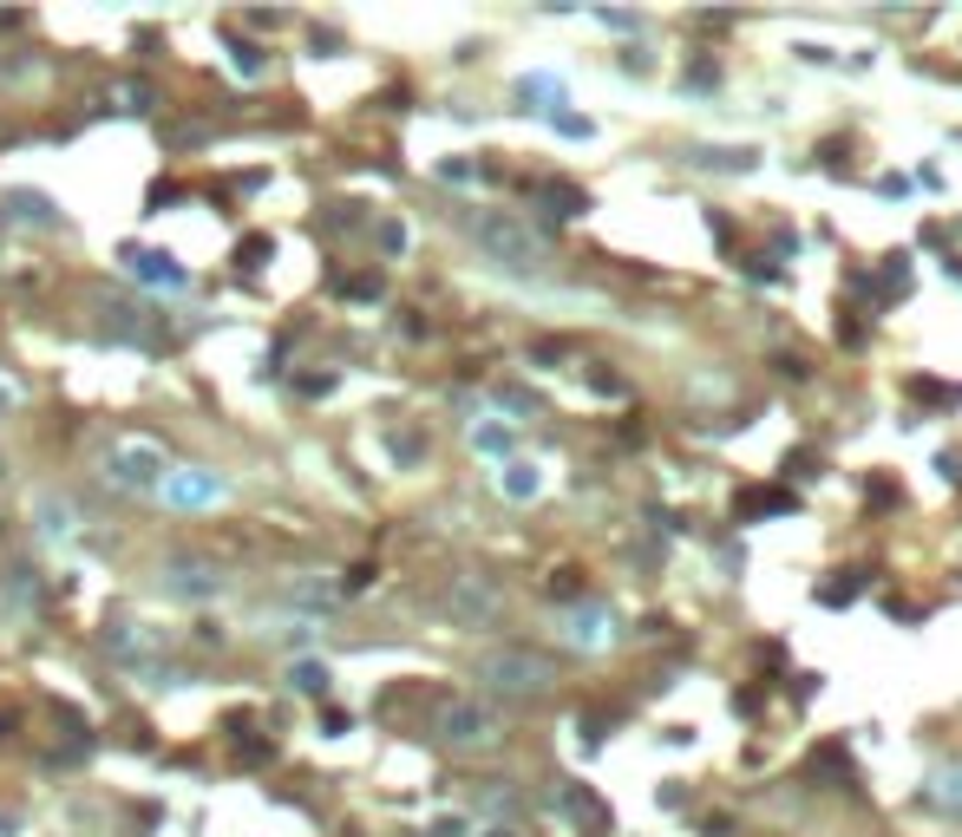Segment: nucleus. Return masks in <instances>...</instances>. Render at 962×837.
Here are the masks:
<instances>
[{
	"label": "nucleus",
	"instance_id": "16",
	"mask_svg": "<svg viewBox=\"0 0 962 837\" xmlns=\"http://www.w3.org/2000/svg\"><path fill=\"white\" fill-rule=\"evenodd\" d=\"M570 635H577V642H590V648H596V642H603V635H609V629H603V609H590V615H577V629H570Z\"/></svg>",
	"mask_w": 962,
	"mask_h": 837
},
{
	"label": "nucleus",
	"instance_id": "17",
	"mask_svg": "<svg viewBox=\"0 0 962 837\" xmlns=\"http://www.w3.org/2000/svg\"><path fill=\"white\" fill-rule=\"evenodd\" d=\"M504 491H511V498H531V491H537V471H531V465H511Z\"/></svg>",
	"mask_w": 962,
	"mask_h": 837
},
{
	"label": "nucleus",
	"instance_id": "8",
	"mask_svg": "<svg viewBox=\"0 0 962 837\" xmlns=\"http://www.w3.org/2000/svg\"><path fill=\"white\" fill-rule=\"evenodd\" d=\"M446 609H452V622H459V629H478V622H491V615H498V589H491V583H478V576H465V583L452 589V602H446Z\"/></svg>",
	"mask_w": 962,
	"mask_h": 837
},
{
	"label": "nucleus",
	"instance_id": "15",
	"mask_svg": "<svg viewBox=\"0 0 962 837\" xmlns=\"http://www.w3.org/2000/svg\"><path fill=\"white\" fill-rule=\"evenodd\" d=\"M269 255H275V242H269V236H242V242H236V262H242V268H262Z\"/></svg>",
	"mask_w": 962,
	"mask_h": 837
},
{
	"label": "nucleus",
	"instance_id": "11",
	"mask_svg": "<svg viewBox=\"0 0 962 837\" xmlns=\"http://www.w3.org/2000/svg\"><path fill=\"white\" fill-rule=\"evenodd\" d=\"M7 210H13L20 223H33V229H52V223H59V210H52L39 190H13V196H7Z\"/></svg>",
	"mask_w": 962,
	"mask_h": 837
},
{
	"label": "nucleus",
	"instance_id": "4",
	"mask_svg": "<svg viewBox=\"0 0 962 837\" xmlns=\"http://www.w3.org/2000/svg\"><path fill=\"white\" fill-rule=\"evenodd\" d=\"M439 740L452 753H485V746H498V714L478 707V701H446L439 707Z\"/></svg>",
	"mask_w": 962,
	"mask_h": 837
},
{
	"label": "nucleus",
	"instance_id": "20",
	"mask_svg": "<svg viewBox=\"0 0 962 837\" xmlns=\"http://www.w3.org/2000/svg\"><path fill=\"white\" fill-rule=\"evenodd\" d=\"M236 72H262V52L256 46H236Z\"/></svg>",
	"mask_w": 962,
	"mask_h": 837
},
{
	"label": "nucleus",
	"instance_id": "1",
	"mask_svg": "<svg viewBox=\"0 0 962 837\" xmlns=\"http://www.w3.org/2000/svg\"><path fill=\"white\" fill-rule=\"evenodd\" d=\"M550 681H557V668L531 648H491L478 661V687L498 701H537V694H550Z\"/></svg>",
	"mask_w": 962,
	"mask_h": 837
},
{
	"label": "nucleus",
	"instance_id": "5",
	"mask_svg": "<svg viewBox=\"0 0 962 837\" xmlns=\"http://www.w3.org/2000/svg\"><path fill=\"white\" fill-rule=\"evenodd\" d=\"M157 589H164L170 602H216V596H223V570H216L210 557H164Z\"/></svg>",
	"mask_w": 962,
	"mask_h": 837
},
{
	"label": "nucleus",
	"instance_id": "22",
	"mask_svg": "<svg viewBox=\"0 0 962 837\" xmlns=\"http://www.w3.org/2000/svg\"><path fill=\"white\" fill-rule=\"evenodd\" d=\"M485 837H518V832H504V825H498V832H485Z\"/></svg>",
	"mask_w": 962,
	"mask_h": 837
},
{
	"label": "nucleus",
	"instance_id": "13",
	"mask_svg": "<svg viewBox=\"0 0 962 837\" xmlns=\"http://www.w3.org/2000/svg\"><path fill=\"white\" fill-rule=\"evenodd\" d=\"M328 681H334V674H328L321 661H295V674H288L295 694H328Z\"/></svg>",
	"mask_w": 962,
	"mask_h": 837
},
{
	"label": "nucleus",
	"instance_id": "10",
	"mask_svg": "<svg viewBox=\"0 0 962 837\" xmlns=\"http://www.w3.org/2000/svg\"><path fill=\"white\" fill-rule=\"evenodd\" d=\"M131 268H138L144 282H157V288H183V282H190V275L177 268V255H157V249H138V255H131Z\"/></svg>",
	"mask_w": 962,
	"mask_h": 837
},
{
	"label": "nucleus",
	"instance_id": "2",
	"mask_svg": "<svg viewBox=\"0 0 962 837\" xmlns=\"http://www.w3.org/2000/svg\"><path fill=\"white\" fill-rule=\"evenodd\" d=\"M164 478H170V465H164V445L157 439H118L105 452V485L111 491L144 498V491H164Z\"/></svg>",
	"mask_w": 962,
	"mask_h": 837
},
{
	"label": "nucleus",
	"instance_id": "3",
	"mask_svg": "<svg viewBox=\"0 0 962 837\" xmlns=\"http://www.w3.org/2000/svg\"><path fill=\"white\" fill-rule=\"evenodd\" d=\"M472 236H478V249H485L498 268H511V275H537V268H544V242H537L518 216H478Z\"/></svg>",
	"mask_w": 962,
	"mask_h": 837
},
{
	"label": "nucleus",
	"instance_id": "14",
	"mask_svg": "<svg viewBox=\"0 0 962 837\" xmlns=\"http://www.w3.org/2000/svg\"><path fill=\"white\" fill-rule=\"evenodd\" d=\"M33 570H7V589H0V602H13V609H33Z\"/></svg>",
	"mask_w": 962,
	"mask_h": 837
},
{
	"label": "nucleus",
	"instance_id": "19",
	"mask_svg": "<svg viewBox=\"0 0 962 837\" xmlns=\"http://www.w3.org/2000/svg\"><path fill=\"white\" fill-rule=\"evenodd\" d=\"M511 805H518V799L504 792V779H491V786H485V812H511Z\"/></svg>",
	"mask_w": 962,
	"mask_h": 837
},
{
	"label": "nucleus",
	"instance_id": "6",
	"mask_svg": "<svg viewBox=\"0 0 962 837\" xmlns=\"http://www.w3.org/2000/svg\"><path fill=\"white\" fill-rule=\"evenodd\" d=\"M223 491H229V485H223V471H210V465H183V471L164 478V498H170L177 511H210Z\"/></svg>",
	"mask_w": 962,
	"mask_h": 837
},
{
	"label": "nucleus",
	"instance_id": "7",
	"mask_svg": "<svg viewBox=\"0 0 962 837\" xmlns=\"http://www.w3.org/2000/svg\"><path fill=\"white\" fill-rule=\"evenodd\" d=\"M105 648L124 661V668H157V635L144 629V622H131V615H118V622H105Z\"/></svg>",
	"mask_w": 962,
	"mask_h": 837
},
{
	"label": "nucleus",
	"instance_id": "12",
	"mask_svg": "<svg viewBox=\"0 0 962 837\" xmlns=\"http://www.w3.org/2000/svg\"><path fill=\"white\" fill-rule=\"evenodd\" d=\"M544 203H550V216H583L590 210V196L577 183H544Z\"/></svg>",
	"mask_w": 962,
	"mask_h": 837
},
{
	"label": "nucleus",
	"instance_id": "21",
	"mask_svg": "<svg viewBox=\"0 0 962 837\" xmlns=\"http://www.w3.org/2000/svg\"><path fill=\"white\" fill-rule=\"evenodd\" d=\"M13 406H20V386H13V380H7V373H0V419H7V412H13Z\"/></svg>",
	"mask_w": 962,
	"mask_h": 837
},
{
	"label": "nucleus",
	"instance_id": "18",
	"mask_svg": "<svg viewBox=\"0 0 962 837\" xmlns=\"http://www.w3.org/2000/svg\"><path fill=\"white\" fill-rule=\"evenodd\" d=\"M118 98H124V111H144V105H151V92H144L138 79H124V85H118Z\"/></svg>",
	"mask_w": 962,
	"mask_h": 837
},
{
	"label": "nucleus",
	"instance_id": "9",
	"mask_svg": "<svg viewBox=\"0 0 962 837\" xmlns=\"http://www.w3.org/2000/svg\"><path fill=\"white\" fill-rule=\"evenodd\" d=\"M33 524H39V537L66 543V537H79V504H72L66 491H39V504H33Z\"/></svg>",
	"mask_w": 962,
	"mask_h": 837
}]
</instances>
